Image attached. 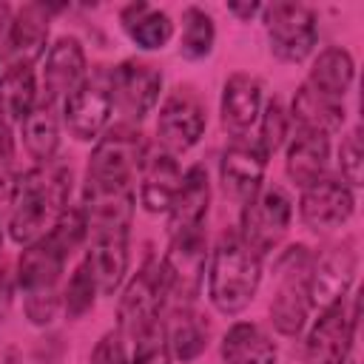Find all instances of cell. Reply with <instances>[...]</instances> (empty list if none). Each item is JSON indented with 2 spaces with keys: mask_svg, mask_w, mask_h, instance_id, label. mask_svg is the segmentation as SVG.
Here are the masks:
<instances>
[{
  "mask_svg": "<svg viewBox=\"0 0 364 364\" xmlns=\"http://www.w3.org/2000/svg\"><path fill=\"white\" fill-rule=\"evenodd\" d=\"M71 171L65 168H31L17 176L11 188L9 233L17 245H31L46 236V228L57 222L68 208Z\"/></svg>",
  "mask_w": 364,
  "mask_h": 364,
  "instance_id": "obj_1",
  "label": "cell"
},
{
  "mask_svg": "<svg viewBox=\"0 0 364 364\" xmlns=\"http://www.w3.org/2000/svg\"><path fill=\"white\" fill-rule=\"evenodd\" d=\"M262 282V256L245 245L239 233H222L213 259H210V279H208V293L210 301L219 313L236 316L242 313Z\"/></svg>",
  "mask_w": 364,
  "mask_h": 364,
  "instance_id": "obj_2",
  "label": "cell"
},
{
  "mask_svg": "<svg viewBox=\"0 0 364 364\" xmlns=\"http://www.w3.org/2000/svg\"><path fill=\"white\" fill-rule=\"evenodd\" d=\"M65 253L48 239H37L26 245V250L17 259V284L23 290V310L26 318L37 327H46L54 321L57 313V282L65 264Z\"/></svg>",
  "mask_w": 364,
  "mask_h": 364,
  "instance_id": "obj_3",
  "label": "cell"
},
{
  "mask_svg": "<svg viewBox=\"0 0 364 364\" xmlns=\"http://www.w3.org/2000/svg\"><path fill=\"white\" fill-rule=\"evenodd\" d=\"M310 270L313 253L304 245L287 247L276 262V290L270 321L282 336H299L310 313Z\"/></svg>",
  "mask_w": 364,
  "mask_h": 364,
  "instance_id": "obj_4",
  "label": "cell"
},
{
  "mask_svg": "<svg viewBox=\"0 0 364 364\" xmlns=\"http://www.w3.org/2000/svg\"><path fill=\"white\" fill-rule=\"evenodd\" d=\"M307 355L313 364H355L358 358V299L347 313L344 301L330 304L316 318L307 336Z\"/></svg>",
  "mask_w": 364,
  "mask_h": 364,
  "instance_id": "obj_5",
  "label": "cell"
},
{
  "mask_svg": "<svg viewBox=\"0 0 364 364\" xmlns=\"http://www.w3.org/2000/svg\"><path fill=\"white\" fill-rule=\"evenodd\" d=\"M264 28L270 51L284 63L307 60L318 40L316 14L304 3H270L264 9Z\"/></svg>",
  "mask_w": 364,
  "mask_h": 364,
  "instance_id": "obj_6",
  "label": "cell"
},
{
  "mask_svg": "<svg viewBox=\"0 0 364 364\" xmlns=\"http://www.w3.org/2000/svg\"><path fill=\"white\" fill-rule=\"evenodd\" d=\"M293 219V202L279 185H262L250 202L242 208V230L239 236L245 245H250L259 256L273 250Z\"/></svg>",
  "mask_w": 364,
  "mask_h": 364,
  "instance_id": "obj_7",
  "label": "cell"
},
{
  "mask_svg": "<svg viewBox=\"0 0 364 364\" xmlns=\"http://www.w3.org/2000/svg\"><path fill=\"white\" fill-rule=\"evenodd\" d=\"M205 262H208V245H205L202 230L171 236V245H168L165 259L159 264L165 293L173 296L182 304H191L199 296L202 276H205Z\"/></svg>",
  "mask_w": 364,
  "mask_h": 364,
  "instance_id": "obj_8",
  "label": "cell"
},
{
  "mask_svg": "<svg viewBox=\"0 0 364 364\" xmlns=\"http://www.w3.org/2000/svg\"><path fill=\"white\" fill-rule=\"evenodd\" d=\"M111 97L114 105L134 122L148 117L159 100L162 91V74L142 60H122L111 74H108Z\"/></svg>",
  "mask_w": 364,
  "mask_h": 364,
  "instance_id": "obj_9",
  "label": "cell"
},
{
  "mask_svg": "<svg viewBox=\"0 0 364 364\" xmlns=\"http://www.w3.org/2000/svg\"><path fill=\"white\" fill-rule=\"evenodd\" d=\"M142 156H145L142 134L131 125H117L97 139L85 176L131 182V173L139 168Z\"/></svg>",
  "mask_w": 364,
  "mask_h": 364,
  "instance_id": "obj_10",
  "label": "cell"
},
{
  "mask_svg": "<svg viewBox=\"0 0 364 364\" xmlns=\"http://www.w3.org/2000/svg\"><path fill=\"white\" fill-rule=\"evenodd\" d=\"M134 188L119 179H94L85 176L82 188V213L88 219V230H128L134 219Z\"/></svg>",
  "mask_w": 364,
  "mask_h": 364,
  "instance_id": "obj_11",
  "label": "cell"
},
{
  "mask_svg": "<svg viewBox=\"0 0 364 364\" xmlns=\"http://www.w3.org/2000/svg\"><path fill=\"white\" fill-rule=\"evenodd\" d=\"M111 108H114V97H111V85L108 80L100 77H85L68 97L63 105V117L68 131L82 139L91 142L102 134V128L111 119Z\"/></svg>",
  "mask_w": 364,
  "mask_h": 364,
  "instance_id": "obj_12",
  "label": "cell"
},
{
  "mask_svg": "<svg viewBox=\"0 0 364 364\" xmlns=\"http://www.w3.org/2000/svg\"><path fill=\"white\" fill-rule=\"evenodd\" d=\"M355 208V196L347 182L341 179H318L304 188L299 199V216L313 233H333L338 230Z\"/></svg>",
  "mask_w": 364,
  "mask_h": 364,
  "instance_id": "obj_13",
  "label": "cell"
},
{
  "mask_svg": "<svg viewBox=\"0 0 364 364\" xmlns=\"http://www.w3.org/2000/svg\"><path fill=\"white\" fill-rule=\"evenodd\" d=\"M205 125H208V119H205L202 102L191 91L179 88L159 108L156 136H159V142L168 154H182V151L193 148L202 139Z\"/></svg>",
  "mask_w": 364,
  "mask_h": 364,
  "instance_id": "obj_14",
  "label": "cell"
},
{
  "mask_svg": "<svg viewBox=\"0 0 364 364\" xmlns=\"http://www.w3.org/2000/svg\"><path fill=\"white\" fill-rule=\"evenodd\" d=\"M355 250L353 245H338L330 247L321 256H313V270H310V307H330L344 301L353 276H355Z\"/></svg>",
  "mask_w": 364,
  "mask_h": 364,
  "instance_id": "obj_15",
  "label": "cell"
},
{
  "mask_svg": "<svg viewBox=\"0 0 364 364\" xmlns=\"http://www.w3.org/2000/svg\"><path fill=\"white\" fill-rule=\"evenodd\" d=\"M162 276H159V264H145L122 290L119 296V330L128 336H136L142 327H148L151 321L159 318V307H162Z\"/></svg>",
  "mask_w": 364,
  "mask_h": 364,
  "instance_id": "obj_16",
  "label": "cell"
},
{
  "mask_svg": "<svg viewBox=\"0 0 364 364\" xmlns=\"http://www.w3.org/2000/svg\"><path fill=\"white\" fill-rule=\"evenodd\" d=\"M85 264L97 282L102 296H114L128 273V230H105L94 228Z\"/></svg>",
  "mask_w": 364,
  "mask_h": 364,
  "instance_id": "obj_17",
  "label": "cell"
},
{
  "mask_svg": "<svg viewBox=\"0 0 364 364\" xmlns=\"http://www.w3.org/2000/svg\"><path fill=\"white\" fill-rule=\"evenodd\" d=\"M182 185V168L165 148L145 151L139 162V202L148 213H165Z\"/></svg>",
  "mask_w": 364,
  "mask_h": 364,
  "instance_id": "obj_18",
  "label": "cell"
},
{
  "mask_svg": "<svg viewBox=\"0 0 364 364\" xmlns=\"http://www.w3.org/2000/svg\"><path fill=\"white\" fill-rule=\"evenodd\" d=\"M264 168H267V156L262 154L259 145L233 142L222 154V162H219V179H222L225 193L242 205L250 202L256 191L262 188Z\"/></svg>",
  "mask_w": 364,
  "mask_h": 364,
  "instance_id": "obj_19",
  "label": "cell"
},
{
  "mask_svg": "<svg viewBox=\"0 0 364 364\" xmlns=\"http://www.w3.org/2000/svg\"><path fill=\"white\" fill-rule=\"evenodd\" d=\"M85 80V51L77 37H57L46 54L43 65V91L48 102L68 97Z\"/></svg>",
  "mask_w": 364,
  "mask_h": 364,
  "instance_id": "obj_20",
  "label": "cell"
},
{
  "mask_svg": "<svg viewBox=\"0 0 364 364\" xmlns=\"http://www.w3.org/2000/svg\"><path fill=\"white\" fill-rule=\"evenodd\" d=\"M210 205V182L208 171L202 165H193L188 173H182V185L168 208V233L182 236V233H196L202 230V222L208 216Z\"/></svg>",
  "mask_w": 364,
  "mask_h": 364,
  "instance_id": "obj_21",
  "label": "cell"
},
{
  "mask_svg": "<svg viewBox=\"0 0 364 364\" xmlns=\"http://www.w3.org/2000/svg\"><path fill=\"white\" fill-rule=\"evenodd\" d=\"M51 11L54 9L46 3H26L17 9V14L11 17V26H9V34H6L11 65H31L46 51Z\"/></svg>",
  "mask_w": 364,
  "mask_h": 364,
  "instance_id": "obj_22",
  "label": "cell"
},
{
  "mask_svg": "<svg viewBox=\"0 0 364 364\" xmlns=\"http://www.w3.org/2000/svg\"><path fill=\"white\" fill-rule=\"evenodd\" d=\"M327 156H330V136L299 128L287 145V159H284L287 176L299 188H307V185L324 179Z\"/></svg>",
  "mask_w": 364,
  "mask_h": 364,
  "instance_id": "obj_23",
  "label": "cell"
},
{
  "mask_svg": "<svg viewBox=\"0 0 364 364\" xmlns=\"http://www.w3.org/2000/svg\"><path fill=\"white\" fill-rule=\"evenodd\" d=\"M262 114V85L250 74H233L222 88V122L233 134H245Z\"/></svg>",
  "mask_w": 364,
  "mask_h": 364,
  "instance_id": "obj_24",
  "label": "cell"
},
{
  "mask_svg": "<svg viewBox=\"0 0 364 364\" xmlns=\"http://www.w3.org/2000/svg\"><path fill=\"white\" fill-rule=\"evenodd\" d=\"M37 105V80L31 65H9L0 74V125H23Z\"/></svg>",
  "mask_w": 364,
  "mask_h": 364,
  "instance_id": "obj_25",
  "label": "cell"
},
{
  "mask_svg": "<svg viewBox=\"0 0 364 364\" xmlns=\"http://www.w3.org/2000/svg\"><path fill=\"white\" fill-rule=\"evenodd\" d=\"M276 344L253 321L233 324L222 338V364H276Z\"/></svg>",
  "mask_w": 364,
  "mask_h": 364,
  "instance_id": "obj_26",
  "label": "cell"
},
{
  "mask_svg": "<svg viewBox=\"0 0 364 364\" xmlns=\"http://www.w3.org/2000/svg\"><path fill=\"white\" fill-rule=\"evenodd\" d=\"M290 114H293V119L301 131H313V134H324V136L336 134L344 125V105L338 100H330V97L318 94L307 82L296 91Z\"/></svg>",
  "mask_w": 364,
  "mask_h": 364,
  "instance_id": "obj_27",
  "label": "cell"
},
{
  "mask_svg": "<svg viewBox=\"0 0 364 364\" xmlns=\"http://www.w3.org/2000/svg\"><path fill=\"white\" fill-rule=\"evenodd\" d=\"M125 34L131 43H136L142 51H159L173 37V23L162 9H154L148 3H131L119 14Z\"/></svg>",
  "mask_w": 364,
  "mask_h": 364,
  "instance_id": "obj_28",
  "label": "cell"
},
{
  "mask_svg": "<svg viewBox=\"0 0 364 364\" xmlns=\"http://www.w3.org/2000/svg\"><path fill=\"white\" fill-rule=\"evenodd\" d=\"M353 77H355V63H353L350 51L338 48V46H330V48L318 51V57L313 60L307 85L316 88L318 94L341 102V97L353 85Z\"/></svg>",
  "mask_w": 364,
  "mask_h": 364,
  "instance_id": "obj_29",
  "label": "cell"
},
{
  "mask_svg": "<svg viewBox=\"0 0 364 364\" xmlns=\"http://www.w3.org/2000/svg\"><path fill=\"white\" fill-rule=\"evenodd\" d=\"M23 145L31 154V159L51 162L60 145V119L54 111V102L43 100L31 108V114L23 119Z\"/></svg>",
  "mask_w": 364,
  "mask_h": 364,
  "instance_id": "obj_30",
  "label": "cell"
},
{
  "mask_svg": "<svg viewBox=\"0 0 364 364\" xmlns=\"http://www.w3.org/2000/svg\"><path fill=\"white\" fill-rule=\"evenodd\" d=\"M165 333H168L171 355H176L179 361H193L208 347V321L188 307L173 310L171 321L165 324Z\"/></svg>",
  "mask_w": 364,
  "mask_h": 364,
  "instance_id": "obj_31",
  "label": "cell"
},
{
  "mask_svg": "<svg viewBox=\"0 0 364 364\" xmlns=\"http://www.w3.org/2000/svg\"><path fill=\"white\" fill-rule=\"evenodd\" d=\"M216 28L205 9L188 6L182 14V37H179V54L185 60H205L213 51Z\"/></svg>",
  "mask_w": 364,
  "mask_h": 364,
  "instance_id": "obj_32",
  "label": "cell"
},
{
  "mask_svg": "<svg viewBox=\"0 0 364 364\" xmlns=\"http://www.w3.org/2000/svg\"><path fill=\"white\" fill-rule=\"evenodd\" d=\"M171 344H168V333L165 324L156 318L148 327H142L134 336V355L131 364H171Z\"/></svg>",
  "mask_w": 364,
  "mask_h": 364,
  "instance_id": "obj_33",
  "label": "cell"
},
{
  "mask_svg": "<svg viewBox=\"0 0 364 364\" xmlns=\"http://www.w3.org/2000/svg\"><path fill=\"white\" fill-rule=\"evenodd\" d=\"M97 293H100V290H97V282H94L91 270H88V264L82 262V264L71 273L68 287H65V293H63L65 316H68V318H82V316L94 307V296H97Z\"/></svg>",
  "mask_w": 364,
  "mask_h": 364,
  "instance_id": "obj_34",
  "label": "cell"
},
{
  "mask_svg": "<svg viewBox=\"0 0 364 364\" xmlns=\"http://www.w3.org/2000/svg\"><path fill=\"white\" fill-rule=\"evenodd\" d=\"M65 256H71L77 250V245L88 236V219L82 213V208H63V213L57 216V222L51 225V230L46 233Z\"/></svg>",
  "mask_w": 364,
  "mask_h": 364,
  "instance_id": "obj_35",
  "label": "cell"
},
{
  "mask_svg": "<svg viewBox=\"0 0 364 364\" xmlns=\"http://www.w3.org/2000/svg\"><path fill=\"white\" fill-rule=\"evenodd\" d=\"M259 117H262L259 148H262L264 156H270V154H276V151L282 148V142L287 139V125H290V119H287V111H284V105H282L279 100H270Z\"/></svg>",
  "mask_w": 364,
  "mask_h": 364,
  "instance_id": "obj_36",
  "label": "cell"
},
{
  "mask_svg": "<svg viewBox=\"0 0 364 364\" xmlns=\"http://www.w3.org/2000/svg\"><path fill=\"white\" fill-rule=\"evenodd\" d=\"M361 165H364V145H361V128H353L341 148H338V168L347 185L358 188L361 185Z\"/></svg>",
  "mask_w": 364,
  "mask_h": 364,
  "instance_id": "obj_37",
  "label": "cell"
},
{
  "mask_svg": "<svg viewBox=\"0 0 364 364\" xmlns=\"http://www.w3.org/2000/svg\"><path fill=\"white\" fill-rule=\"evenodd\" d=\"M91 364H128L125 347H122V336L114 333V330L105 333V336L97 341L94 353H91Z\"/></svg>",
  "mask_w": 364,
  "mask_h": 364,
  "instance_id": "obj_38",
  "label": "cell"
},
{
  "mask_svg": "<svg viewBox=\"0 0 364 364\" xmlns=\"http://www.w3.org/2000/svg\"><path fill=\"white\" fill-rule=\"evenodd\" d=\"M11 171H14V139L11 131L0 125V188L11 182Z\"/></svg>",
  "mask_w": 364,
  "mask_h": 364,
  "instance_id": "obj_39",
  "label": "cell"
},
{
  "mask_svg": "<svg viewBox=\"0 0 364 364\" xmlns=\"http://www.w3.org/2000/svg\"><path fill=\"white\" fill-rule=\"evenodd\" d=\"M228 11L236 14L239 20H250L253 14L262 11V6H259V3H228Z\"/></svg>",
  "mask_w": 364,
  "mask_h": 364,
  "instance_id": "obj_40",
  "label": "cell"
},
{
  "mask_svg": "<svg viewBox=\"0 0 364 364\" xmlns=\"http://www.w3.org/2000/svg\"><path fill=\"white\" fill-rule=\"evenodd\" d=\"M11 301V279H9V270L0 264V313H6Z\"/></svg>",
  "mask_w": 364,
  "mask_h": 364,
  "instance_id": "obj_41",
  "label": "cell"
},
{
  "mask_svg": "<svg viewBox=\"0 0 364 364\" xmlns=\"http://www.w3.org/2000/svg\"><path fill=\"white\" fill-rule=\"evenodd\" d=\"M9 26H11V9L6 3H0V37L9 34Z\"/></svg>",
  "mask_w": 364,
  "mask_h": 364,
  "instance_id": "obj_42",
  "label": "cell"
},
{
  "mask_svg": "<svg viewBox=\"0 0 364 364\" xmlns=\"http://www.w3.org/2000/svg\"><path fill=\"white\" fill-rule=\"evenodd\" d=\"M0 245H3V225H0Z\"/></svg>",
  "mask_w": 364,
  "mask_h": 364,
  "instance_id": "obj_43",
  "label": "cell"
}]
</instances>
